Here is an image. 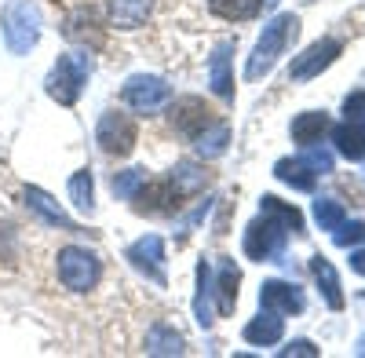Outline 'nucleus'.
Wrapping results in <instances>:
<instances>
[{
    "label": "nucleus",
    "mask_w": 365,
    "mask_h": 358,
    "mask_svg": "<svg viewBox=\"0 0 365 358\" xmlns=\"http://www.w3.org/2000/svg\"><path fill=\"white\" fill-rule=\"evenodd\" d=\"M132 208L139 216H175L182 208V198L175 194L168 179H146L132 198Z\"/></svg>",
    "instance_id": "nucleus-10"
},
{
    "label": "nucleus",
    "mask_w": 365,
    "mask_h": 358,
    "mask_svg": "<svg viewBox=\"0 0 365 358\" xmlns=\"http://www.w3.org/2000/svg\"><path fill=\"white\" fill-rule=\"evenodd\" d=\"M311 275H314V282L322 285V296H325V304L332 307V311H344V285H340V275H336V267H332L322 252L318 256H311Z\"/></svg>",
    "instance_id": "nucleus-20"
},
{
    "label": "nucleus",
    "mask_w": 365,
    "mask_h": 358,
    "mask_svg": "<svg viewBox=\"0 0 365 358\" xmlns=\"http://www.w3.org/2000/svg\"><path fill=\"white\" fill-rule=\"evenodd\" d=\"M351 271L354 275H365V249H354L351 252Z\"/></svg>",
    "instance_id": "nucleus-36"
},
{
    "label": "nucleus",
    "mask_w": 365,
    "mask_h": 358,
    "mask_svg": "<svg viewBox=\"0 0 365 358\" xmlns=\"http://www.w3.org/2000/svg\"><path fill=\"white\" fill-rule=\"evenodd\" d=\"M168 121H172V128H175V135H182V139H197L212 121H216V113H212V106L205 103V99H197V96H182V99H175L172 106H168Z\"/></svg>",
    "instance_id": "nucleus-9"
},
{
    "label": "nucleus",
    "mask_w": 365,
    "mask_h": 358,
    "mask_svg": "<svg viewBox=\"0 0 365 358\" xmlns=\"http://www.w3.org/2000/svg\"><path fill=\"white\" fill-rule=\"evenodd\" d=\"M227 143H230V125L216 117V121H212V125L194 139V150H197V158L212 161V158H223V154H227Z\"/></svg>",
    "instance_id": "nucleus-26"
},
{
    "label": "nucleus",
    "mask_w": 365,
    "mask_h": 358,
    "mask_svg": "<svg viewBox=\"0 0 365 358\" xmlns=\"http://www.w3.org/2000/svg\"><path fill=\"white\" fill-rule=\"evenodd\" d=\"M344 117H347V121L365 125V92H351V96L344 99Z\"/></svg>",
    "instance_id": "nucleus-33"
},
{
    "label": "nucleus",
    "mask_w": 365,
    "mask_h": 358,
    "mask_svg": "<svg viewBox=\"0 0 365 358\" xmlns=\"http://www.w3.org/2000/svg\"><path fill=\"white\" fill-rule=\"evenodd\" d=\"M332 242H336L340 249H351V245H361L365 242V220H344L336 230H332Z\"/></svg>",
    "instance_id": "nucleus-32"
},
{
    "label": "nucleus",
    "mask_w": 365,
    "mask_h": 358,
    "mask_svg": "<svg viewBox=\"0 0 365 358\" xmlns=\"http://www.w3.org/2000/svg\"><path fill=\"white\" fill-rule=\"evenodd\" d=\"M354 351H358V354H365V337L358 340V347H354Z\"/></svg>",
    "instance_id": "nucleus-37"
},
{
    "label": "nucleus",
    "mask_w": 365,
    "mask_h": 358,
    "mask_svg": "<svg viewBox=\"0 0 365 358\" xmlns=\"http://www.w3.org/2000/svg\"><path fill=\"white\" fill-rule=\"evenodd\" d=\"M26 205L34 208V213L48 223V227H58V230H70V234H84V227L77 223V220H70L63 208L55 205V198L48 194V190H41V187H26Z\"/></svg>",
    "instance_id": "nucleus-13"
},
{
    "label": "nucleus",
    "mask_w": 365,
    "mask_h": 358,
    "mask_svg": "<svg viewBox=\"0 0 365 358\" xmlns=\"http://www.w3.org/2000/svg\"><path fill=\"white\" fill-rule=\"evenodd\" d=\"M230 55H234V41H223L208 58V84L220 99H234V70H230Z\"/></svg>",
    "instance_id": "nucleus-14"
},
{
    "label": "nucleus",
    "mask_w": 365,
    "mask_h": 358,
    "mask_svg": "<svg viewBox=\"0 0 365 358\" xmlns=\"http://www.w3.org/2000/svg\"><path fill=\"white\" fill-rule=\"evenodd\" d=\"M241 337H245L249 344H256V347H274L282 337H285V325H282V314L278 311H259L245 329H241Z\"/></svg>",
    "instance_id": "nucleus-16"
},
{
    "label": "nucleus",
    "mask_w": 365,
    "mask_h": 358,
    "mask_svg": "<svg viewBox=\"0 0 365 358\" xmlns=\"http://www.w3.org/2000/svg\"><path fill=\"white\" fill-rule=\"evenodd\" d=\"M88 84V55L66 51L55 58V66L44 77V92L58 103V106H73Z\"/></svg>",
    "instance_id": "nucleus-4"
},
{
    "label": "nucleus",
    "mask_w": 365,
    "mask_h": 358,
    "mask_svg": "<svg viewBox=\"0 0 365 358\" xmlns=\"http://www.w3.org/2000/svg\"><path fill=\"white\" fill-rule=\"evenodd\" d=\"M96 143L106 158H128L139 143V128L128 113L120 110H106L96 125Z\"/></svg>",
    "instance_id": "nucleus-6"
},
{
    "label": "nucleus",
    "mask_w": 365,
    "mask_h": 358,
    "mask_svg": "<svg viewBox=\"0 0 365 358\" xmlns=\"http://www.w3.org/2000/svg\"><path fill=\"white\" fill-rule=\"evenodd\" d=\"M259 307L278 311V314H303L307 311V296H303V289L292 285V282L270 278V282L259 285Z\"/></svg>",
    "instance_id": "nucleus-12"
},
{
    "label": "nucleus",
    "mask_w": 365,
    "mask_h": 358,
    "mask_svg": "<svg viewBox=\"0 0 365 358\" xmlns=\"http://www.w3.org/2000/svg\"><path fill=\"white\" fill-rule=\"evenodd\" d=\"M55 271H58V282H63L70 292H91L103 278V263L91 249H81V245H66L58 249L55 256Z\"/></svg>",
    "instance_id": "nucleus-5"
},
{
    "label": "nucleus",
    "mask_w": 365,
    "mask_h": 358,
    "mask_svg": "<svg viewBox=\"0 0 365 358\" xmlns=\"http://www.w3.org/2000/svg\"><path fill=\"white\" fill-rule=\"evenodd\" d=\"M182 351H187V340H182V333L175 329V325H168V322L150 325L146 354H182Z\"/></svg>",
    "instance_id": "nucleus-25"
},
{
    "label": "nucleus",
    "mask_w": 365,
    "mask_h": 358,
    "mask_svg": "<svg viewBox=\"0 0 365 358\" xmlns=\"http://www.w3.org/2000/svg\"><path fill=\"white\" fill-rule=\"evenodd\" d=\"M154 8V0H110L106 4V22L113 29H139Z\"/></svg>",
    "instance_id": "nucleus-18"
},
{
    "label": "nucleus",
    "mask_w": 365,
    "mask_h": 358,
    "mask_svg": "<svg viewBox=\"0 0 365 358\" xmlns=\"http://www.w3.org/2000/svg\"><path fill=\"white\" fill-rule=\"evenodd\" d=\"M70 205L77 213H91L96 208V179H91V168H77L70 175Z\"/></svg>",
    "instance_id": "nucleus-28"
},
{
    "label": "nucleus",
    "mask_w": 365,
    "mask_h": 358,
    "mask_svg": "<svg viewBox=\"0 0 365 358\" xmlns=\"http://www.w3.org/2000/svg\"><path fill=\"white\" fill-rule=\"evenodd\" d=\"M168 183L175 187V194L187 201V198H194V194H201L205 187H208V168L205 165H197V161H175L172 168H168Z\"/></svg>",
    "instance_id": "nucleus-15"
},
{
    "label": "nucleus",
    "mask_w": 365,
    "mask_h": 358,
    "mask_svg": "<svg viewBox=\"0 0 365 358\" xmlns=\"http://www.w3.org/2000/svg\"><path fill=\"white\" fill-rule=\"evenodd\" d=\"M259 213H270V216H278L292 234H303V213L296 205H289V201H282V198H274V194H263L259 198Z\"/></svg>",
    "instance_id": "nucleus-29"
},
{
    "label": "nucleus",
    "mask_w": 365,
    "mask_h": 358,
    "mask_svg": "<svg viewBox=\"0 0 365 358\" xmlns=\"http://www.w3.org/2000/svg\"><path fill=\"white\" fill-rule=\"evenodd\" d=\"M0 260H15V227L0 223Z\"/></svg>",
    "instance_id": "nucleus-35"
},
{
    "label": "nucleus",
    "mask_w": 365,
    "mask_h": 358,
    "mask_svg": "<svg viewBox=\"0 0 365 358\" xmlns=\"http://www.w3.org/2000/svg\"><path fill=\"white\" fill-rule=\"evenodd\" d=\"M285 245H289V227L270 216V213H259L249 227H245V237H241V249H245L249 260L256 263H274L285 256Z\"/></svg>",
    "instance_id": "nucleus-3"
},
{
    "label": "nucleus",
    "mask_w": 365,
    "mask_h": 358,
    "mask_svg": "<svg viewBox=\"0 0 365 358\" xmlns=\"http://www.w3.org/2000/svg\"><path fill=\"white\" fill-rule=\"evenodd\" d=\"M278 354H282V358H292V354H303V358H318L322 351H318L311 340H292V344H285Z\"/></svg>",
    "instance_id": "nucleus-34"
},
{
    "label": "nucleus",
    "mask_w": 365,
    "mask_h": 358,
    "mask_svg": "<svg viewBox=\"0 0 365 358\" xmlns=\"http://www.w3.org/2000/svg\"><path fill=\"white\" fill-rule=\"evenodd\" d=\"M237 285H241L237 263H234L230 256H220V267H216V296H220V307H216V314H234Z\"/></svg>",
    "instance_id": "nucleus-22"
},
{
    "label": "nucleus",
    "mask_w": 365,
    "mask_h": 358,
    "mask_svg": "<svg viewBox=\"0 0 365 358\" xmlns=\"http://www.w3.org/2000/svg\"><path fill=\"white\" fill-rule=\"evenodd\" d=\"M274 175H278L285 187L303 190V194H311L314 183H318V172H314V165L307 158H282L278 165H274Z\"/></svg>",
    "instance_id": "nucleus-17"
},
{
    "label": "nucleus",
    "mask_w": 365,
    "mask_h": 358,
    "mask_svg": "<svg viewBox=\"0 0 365 358\" xmlns=\"http://www.w3.org/2000/svg\"><path fill=\"white\" fill-rule=\"evenodd\" d=\"M125 260L135 267L139 275H146L158 289L168 285V278H165V242H161L158 234H143L139 242H132L128 252H125Z\"/></svg>",
    "instance_id": "nucleus-11"
},
{
    "label": "nucleus",
    "mask_w": 365,
    "mask_h": 358,
    "mask_svg": "<svg viewBox=\"0 0 365 358\" xmlns=\"http://www.w3.org/2000/svg\"><path fill=\"white\" fill-rule=\"evenodd\" d=\"M340 51H344V41H336V37H322V41H314L303 55H296V58H292V66H289V81L303 84V81L322 77V73H325V70L340 58Z\"/></svg>",
    "instance_id": "nucleus-8"
},
{
    "label": "nucleus",
    "mask_w": 365,
    "mask_h": 358,
    "mask_svg": "<svg viewBox=\"0 0 365 358\" xmlns=\"http://www.w3.org/2000/svg\"><path fill=\"white\" fill-rule=\"evenodd\" d=\"M63 34H66L70 41H81V44L99 48V44H103V26H99V15H96V8H77V11L66 19Z\"/></svg>",
    "instance_id": "nucleus-21"
},
{
    "label": "nucleus",
    "mask_w": 365,
    "mask_h": 358,
    "mask_svg": "<svg viewBox=\"0 0 365 358\" xmlns=\"http://www.w3.org/2000/svg\"><path fill=\"white\" fill-rule=\"evenodd\" d=\"M329 128H332V121H329L325 110H307V113H299L296 121H292V143L314 146V143H322V135Z\"/></svg>",
    "instance_id": "nucleus-24"
},
{
    "label": "nucleus",
    "mask_w": 365,
    "mask_h": 358,
    "mask_svg": "<svg viewBox=\"0 0 365 358\" xmlns=\"http://www.w3.org/2000/svg\"><path fill=\"white\" fill-rule=\"evenodd\" d=\"M0 34L11 55H29L41 41V11L34 0H8L0 11Z\"/></svg>",
    "instance_id": "nucleus-2"
},
{
    "label": "nucleus",
    "mask_w": 365,
    "mask_h": 358,
    "mask_svg": "<svg viewBox=\"0 0 365 358\" xmlns=\"http://www.w3.org/2000/svg\"><path fill=\"white\" fill-rule=\"evenodd\" d=\"M314 220H318L322 230H336L347 220V213H344V205L336 198H318L314 201Z\"/></svg>",
    "instance_id": "nucleus-31"
},
{
    "label": "nucleus",
    "mask_w": 365,
    "mask_h": 358,
    "mask_svg": "<svg viewBox=\"0 0 365 358\" xmlns=\"http://www.w3.org/2000/svg\"><path fill=\"white\" fill-rule=\"evenodd\" d=\"M208 11L223 22H249L263 11V0H208Z\"/></svg>",
    "instance_id": "nucleus-27"
},
{
    "label": "nucleus",
    "mask_w": 365,
    "mask_h": 358,
    "mask_svg": "<svg viewBox=\"0 0 365 358\" xmlns=\"http://www.w3.org/2000/svg\"><path fill=\"white\" fill-rule=\"evenodd\" d=\"M296 37H299V19H296L292 11L274 15V19L263 26V34H259V41H256L252 55H249V63H245V77H249V81L267 77L274 66H278V58L289 51V44H292Z\"/></svg>",
    "instance_id": "nucleus-1"
},
{
    "label": "nucleus",
    "mask_w": 365,
    "mask_h": 358,
    "mask_svg": "<svg viewBox=\"0 0 365 358\" xmlns=\"http://www.w3.org/2000/svg\"><path fill=\"white\" fill-rule=\"evenodd\" d=\"M212 296H216V275H212L208 260L197 263V292H194V318L201 329H208L216 322V311H212Z\"/></svg>",
    "instance_id": "nucleus-19"
},
{
    "label": "nucleus",
    "mask_w": 365,
    "mask_h": 358,
    "mask_svg": "<svg viewBox=\"0 0 365 358\" xmlns=\"http://www.w3.org/2000/svg\"><path fill=\"white\" fill-rule=\"evenodd\" d=\"M120 99H125V106H132L135 113H158L161 106H168L172 99V84L165 77H154V73H132L125 81V88H120Z\"/></svg>",
    "instance_id": "nucleus-7"
},
{
    "label": "nucleus",
    "mask_w": 365,
    "mask_h": 358,
    "mask_svg": "<svg viewBox=\"0 0 365 358\" xmlns=\"http://www.w3.org/2000/svg\"><path fill=\"white\" fill-rule=\"evenodd\" d=\"M143 183H146V168H125V172H113V179H110V187L120 201H132Z\"/></svg>",
    "instance_id": "nucleus-30"
},
{
    "label": "nucleus",
    "mask_w": 365,
    "mask_h": 358,
    "mask_svg": "<svg viewBox=\"0 0 365 358\" xmlns=\"http://www.w3.org/2000/svg\"><path fill=\"white\" fill-rule=\"evenodd\" d=\"M332 143H336V154L347 158V161H365V125L358 121H347L332 128Z\"/></svg>",
    "instance_id": "nucleus-23"
}]
</instances>
